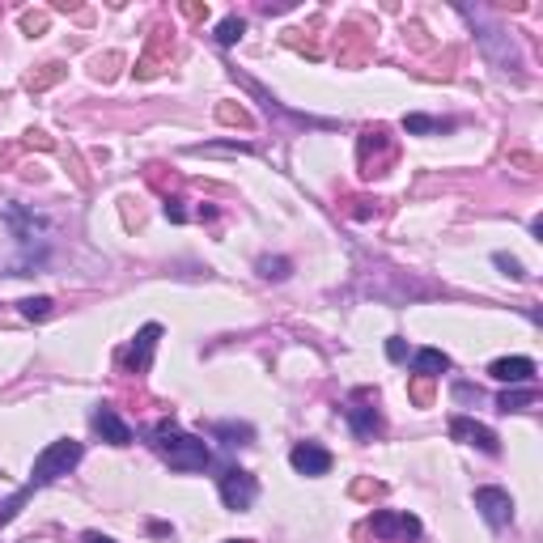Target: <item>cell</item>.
Wrapping results in <instances>:
<instances>
[{
    "instance_id": "1",
    "label": "cell",
    "mask_w": 543,
    "mask_h": 543,
    "mask_svg": "<svg viewBox=\"0 0 543 543\" xmlns=\"http://www.w3.org/2000/svg\"><path fill=\"white\" fill-rule=\"evenodd\" d=\"M157 437V450H161V459L175 467V471H204L209 459H213V450L204 437H195V433H183L175 421H161L153 429Z\"/></svg>"
},
{
    "instance_id": "2",
    "label": "cell",
    "mask_w": 543,
    "mask_h": 543,
    "mask_svg": "<svg viewBox=\"0 0 543 543\" xmlns=\"http://www.w3.org/2000/svg\"><path fill=\"white\" fill-rule=\"evenodd\" d=\"M81 454H85V450H81V442H73V437H59V442H51V446L35 459V467H30V488L56 484L59 476H68V471L81 463Z\"/></svg>"
},
{
    "instance_id": "3",
    "label": "cell",
    "mask_w": 543,
    "mask_h": 543,
    "mask_svg": "<svg viewBox=\"0 0 543 543\" xmlns=\"http://www.w3.org/2000/svg\"><path fill=\"white\" fill-rule=\"evenodd\" d=\"M467 21H476V39H480V47H484V56L497 64V68H518L523 64V56H518V47H514V39L505 35L501 26H492V21L484 18V13H471V9H459Z\"/></svg>"
},
{
    "instance_id": "4",
    "label": "cell",
    "mask_w": 543,
    "mask_h": 543,
    "mask_svg": "<svg viewBox=\"0 0 543 543\" xmlns=\"http://www.w3.org/2000/svg\"><path fill=\"white\" fill-rule=\"evenodd\" d=\"M216 492H221V505L225 509H251L255 497H259V480L242 467H230L221 480H216Z\"/></svg>"
},
{
    "instance_id": "5",
    "label": "cell",
    "mask_w": 543,
    "mask_h": 543,
    "mask_svg": "<svg viewBox=\"0 0 543 543\" xmlns=\"http://www.w3.org/2000/svg\"><path fill=\"white\" fill-rule=\"evenodd\" d=\"M476 509L492 531H505L514 523V497L505 488H476Z\"/></svg>"
},
{
    "instance_id": "6",
    "label": "cell",
    "mask_w": 543,
    "mask_h": 543,
    "mask_svg": "<svg viewBox=\"0 0 543 543\" xmlns=\"http://www.w3.org/2000/svg\"><path fill=\"white\" fill-rule=\"evenodd\" d=\"M369 531H374L378 539H416V535H421V518L395 514V509H378V514L369 518Z\"/></svg>"
},
{
    "instance_id": "7",
    "label": "cell",
    "mask_w": 543,
    "mask_h": 543,
    "mask_svg": "<svg viewBox=\"0 0 543 543\" xmlns=\"http://www.w3.org/2000/svg\"><path fill=\"white\" fill-rule=\"evenodd\" d=\"M450 433H454L459 442H467V446L484 450V454H501V437H497L488 425L471 421V416H454V421H450Z\"/></svg>"
},
{
    "instance_id": "8",
    "label": "cell",
    "mask_w": 543,
    "mask_h": 543,
    "mask_svg": "<svg viewBox=\"0 0 543 543\" xmlns=\"http://www.w3.org/2000/svg\"><path fill=\"white\" fill-rule=\"evenodd\" d=\"M488 374L505 387H535V361L531 357H501V361H492Z\"/></svg>"
},
{
    "instance_id": "9",
    "label": "cell",
    "mask_w": 543,
    "mask_h": 543,
    "mask_svg": "<svg viewBox=\"0 0 543 543\" xmlns=\"http://www.w3.org/2000/svg\"><path fill=\"white\" fill-rule=\"evenodd\" d=\"M157 340H161V327H157V323H145V327L136 331V340H132V349H128V357H123V366L132 369V374H145L149 361H153Z\"/></svg>"
},
{
    "instance_id": "10",
    "label": "cell",
    "mask_w": 543,
    "mask_h": 543,
    "mask_svg": "<svg viewBox=\"0 0 543 543\" xmlns=\"http://www.w3.org/2000/svg\"><path fill=\"white\" fill-rule=\"evenodd\" d=\"M289 463L297 476H327L331 471V450L314 446V442H297L289 454Z\"/></svg>"
},
{
    "instance_id": "11",
    "label": "cell",
    "mask_w": 543,
    "mask_h": 543,
    "mask_svg": "<svg viewBox=\"0 0 543 543\" xmlns=\"http://www.w3.org/2000/svg\"><path fill=\"white\" fill-rule=\"evenodd\" d=\"M344 416H349V425L357 437H378V433H382V416H378V407L369 404L366 395H357V399L344 407Z\"/></svg>"
},
{
    "instance_id": "12",
    "label": "cell",
    "mask_w": 543,
    "mask_h": 543,
    "mask_svg": "<svg viewBox=\"0 0 543 543\" xmlns=\"http://www.w3.org/2000/svg\"><path fill=\"white\" fill-rule=\"evenodd\" d=\"M94 429H98V437H102V442H111V446H128V442H132V429L123 425V416H119L115 407H98Z\"/></svg>"
},
{
    "instance_id": "13",
    "label": "cell",
    "mask_w": 543,
    "mask_h": 543,
    "mask_svg": "<svg viewBox=\"0 0 543 543\" xmlns=\"http://www.w3.org/2000/svg\"><path fill=\"white\" fill-rule=\"evenodd\" d=\"M412 369L421 374V378H437V374H446L450 369V357L442 349H421L412 357Z\"/></svg>"
},
{
    "instance_id": "14",
    "label": "cell",
    "mask_w": 543,
    "mask_h": 543,
    "mask_svg": "<svg viewBox=\"0 0 543 543\" xmlns=\"http://www.w3.org/2000/svg\"><path fill=\"white\" fill-rule=\"evenodd\" d=\"M407 136H425V132H454V119H433V115H404Z\"/></svg>"
},
{
    "instance_id": "15",
    "label": "cell",
    "mask_w": 543,
    "mask_h": 543,
    "mask_svg": "<svg viewBox=\"0 0 543 543\" xmlns=\"http://www.w3.org/2000/svg\"><path fill=\"white\" fill-rule=\"evenodd\" d=\"M242 35H247V21L238 18V13H230V18L216 26V43H221V47H233V43L242 39Z\"/></svg>"
},
{
    "instance_id": "16",
    "label": "cell",
    "mask_w": 543,
    "mask_h": 543,
    "mask_svg": "<svg viewBox=\"0 0 543 543\" xmlns=\"http://www.w3.org/2000/svg\"><path fill=\"white\" fill-rule=\"evenodd\" d=\"M289 272H293V264L280 259V255H264V259H259V276H264V280H285Z\"/></svg>"
},
{
    "instance_id": "17",
    "label": "cell",
    "mask_w": 543,
    "mask_h": 543,
    "mask_svg": "<svg viewBox=\"0 0 543 543\" xmlns=\"http://www.w3.org/2000/svg\"><path fill=\"white\" fill-rule=\"evenodd\" d=\"M526 404H535V387H523V390H505L501 399H497V407H501V412H523Z\"/></svg>"
},
{
    "instance_id": "18",
    "label": "cell",
    "mask_w": 543,
    "mask_h": 543,
    "mask_svg": "<svg viewBox=\"0 0 543 543\" xmlns=\"http://www.w3.org/2000/svg\"><path fill=\"white\" fill-rule=\"evenodd\" d=\"M216 437H230V446H247L251 442V425H230V421H221V425H213Z\"/></svg>"
},
{
    "instance_id": "19",
    "label": "cell",
    "mask_w": 543,
    "mask_h": 543,
    "mask_svg": "<svg viewBox=\"0 0 543 543\" xmlns=\"http://www.w3.org/2000/svg\"><path fill=\"white\" fill-rule=\"evenodd\" d=\"M30 492H35V488L26 484V488H21V492H13L9 501H0V526H4V523H13V518H18V509H21V505H26V501H30Z\"/></svg>"
},
{
    "instance_id": "20",
    "label": "cell",
    "mask_w": 543,
    "mask_h": 543,
    "mask_svg": "<svg viewBox=\"0 0 543 543\" xmlns=\"http://www.w3.org/2000/svg\"><path fill=\"white\" fill-rule=\"evenodd\" d=\"M18 306L26 319H47V314H51V297H21Z\"/></svg>"
},
{
    "instance_id": "21",
    "label": "cell",
    "mask_w": 543,
    "mask_h": 543,
    "mask_svg": "<svg viewBox=\"0 0 543 543\" xmlns=\"http://www.w3.org/2000/svg\"><path fill=\"white\" fill-rule=\"evenodd\" d=\"M492 264H497V268H501L505 276H514V280H523V276H526V272H523V264H518L514 255H505V251H497V255H492Z\"/></svg>"
},
{
    "instance_id": "22",
    "label": "cell",
    "mask_w": 543,
    "mask_h": 543,
    "mask_svg": "<svg viewBox=\"0 0 543 543\" xmlns=\"http://www.w3.org/2000/svg\"><path fill=\"white\" fill-rule=\"evenodd\" d=\"M59 73H64L59 64H47V73H39V77H30L26 85H30V90H43V85H51V81H59Z\"/></svg>"
},
{
    "instance_id": "23",
    "label": "cell",
    "mask_w": 543,
    "mask_h": 543,
    "mask_svg": "<svg viewBox=\"0 0 543 543\" xmlns=\"http://www.w3.org/2000/svg\"><path fill=\"white\" fill-rule=\"evenodd\" d=\"M454 399H463V404H471V399H476V404H480V387H467V382H459V387H454Z\"/></svg>"
},
{
    "instance_id": "24",
    "label": "cell",
    "mask_w": 543,
    "mask_h": 543,
    "mask_svg": "<svg viewBox=\"0 0 543 543\" xmlns=\"http://www.w3.org/2000/svg\"><path fill=\"white\" fill-rule=\"evenodd\" d=\"M387 357H390V361H404V357H407V344L399 340V335H395V340H387Z\"/></svg>"
},
{
    "instance_id": "25",
    "label": "cell",
    "mask_w": 543,
    "mask_h": 543,
    "mask_svg": "<svg viewBox=\"0 0 543 543\" xmlns=\"http://www.w3.org/2000/svg\"><path fill=\"white\" fill-rule=\"evenodd\" d=\"M166 216H170V221H187V213H183L178 200H166Z\"/></svg>"
},
{
    "instance_id": "26",
    "label": "cell",
    "mask_w": 543,
    "mask_h": 543,
    "mask_svg": "<svg viewBox=\"0 0 543 543\" xmlns=\"http://www.w3.org/2000/svg\"><path fill=\"white\" fill-rule=\"evenodd\" d=\"M43 21H47V18H35V13H26V18H21V26H26V30H43Z\"/></svg>"
},
{
    "instance_id": "27",
    "label": "cell",
    "mask_w": 543,
    "mask_h": 543,
    "mask_svg": "<svg viewBox=\"0 0 543 543\" xmlns=\"http://www.w3.org/2000/svg\"><path fill=\"white\" fill-rule=\"evenodd\" d=\"M85 543H115V539H111V535H98V531H90V535H85Z\"/></svg>"
},
{
    "instance_id": "28",
    "label": "cell",
    "mask_w": 543,
    "mask_h": 543,
    "mask_svg": "<svg viewBox=\"0 0 543 543\" xmlns=\"http://www.w3.org/2000/svg\"><path fill=\"white\" fill-rule=\"evenodd\" d=\"M230 543H238V539H230Z\"/></svg>"
}]
</instances>
